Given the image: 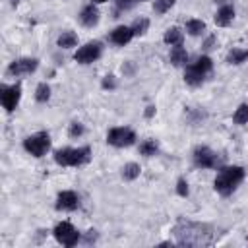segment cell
<instances>
[{"label":"cell","mask_w":248,"mask_h":248,"mask_svg":"<svg viewBox=\"0 0 248 248\" xmlns=\"http://www.w3.org/2000/svg\"><path fill=\"white\" fill-rule=\"evenodd\" d=\"M153 114H155V107H153V105H149V107L145 108V116H147V118H151Z\"/></svg>","instance_id":"cell-31"},{"label":"cell","mask_w":248,"mask_h":248,"mask_svg":"<svg viewBox=\"0 0 248 248\" xmlns=\"http://www.w3.org/2000/svg\"><path fill=\"white\" fill-rule=\"evenodd\" d=\"M101 52H103L101 43L99 41H89V43H85L83 46H79L76 50L74 58H76L78 64H93L95 60H99Z\"/></svg>","instance_id":"cell-6"},{"label":"cell","mask_w":248,"mask_h":248,"mask_svg":"<svg viewBox=\"0 0 248 248\" xmlns=\"http://www.w3.org/2000/svg\"><path fill=\"white\" fill-rule=\"evenodd\" d=\"M23 149L33 157H43L50 149V136L48 132H37L23 140Z\"/></svg>","instance_id":"cell-5"},{"label":"cell","mask_w":248,"mask_h":248,"mask_svg":"<svg viewBox=\"0 0 248 248\" xmlns=\"http://www.w3.org/2000/svg\"><path fill=\"white\" fill-rule=\"evenodd\" d=\"M170 62H172V66H184V64L188 62V52H186V48H182L180 45L172 46V50H170Z\"/></svg>","instance_id":"cell-17"},{"label":"cell","mask_w":248,"mask_h":248,"mask_svg":"<svg viewBox=\"0 0 248 248\" xmlns=\"http://www.w3.org/2000/svg\"><path fill=\"white\" fill-rule=\"evenodd\" d=\"M19 99H21V85H19V83L2 85V87H0V101H2V107L6 108V112L16 110Z\"/></svg>","instance_id":"cell-8"},{"label":"cell","mask_w":248,"mask_h":248,"mask_svg":"<svg viewBox=\"0 0 248 248\" xmlns=\"http://www.w3.org/2000/svg\"><path fill=\"white\" fill-rule=\"evenodd\" d=\"M132 37H134V31H132V27H126V25H118V27L110 33V41H112L114 45H118V46L128 45V43L132 41Z\"/></svg>","instance_id":"cell-14"},{"label":"cell","mask_w":248,"mask_h":248,"mask_svg":"<svg viewBox=\"0 0 248 248\" xmlns=\"http://www.w3.org/2000/svg\"><path fill=\"white\" fill-rule=\"evenodd\" d=\"M140 172H141V167L138 163H126L122 167V178L124 180H136L140 176Z\"/></svg>","instance_id":"cell-19"},{"label":"cell","mask_w":248,"mask_h":248,"mask_svg":"<svg viewBox=\"0 0 248 248\" xmlns=\"http://www.w3.org/2000/svg\"><path fill=\"white\" fill-rule=\"evenodd\" d=\"M232 120H234V124H248V105H246V103H242V105L234 110Z\"/></svg>","instance_id":"cell-24"},{"label":"cell","mask_w":248,"mask_h":248,"mask_svg":"<svg viewBox=\"0 0 248 248\" xmlns=\"http://www.w3.org/2000/svg\"><path fill=\"white\" fill-rule=\"evenodd\" d=\"M157 151H159V145H157L155 140H143V141L140 143V153L145 155V157H151V155H155Z\"/></svg>","instance_id":"cell-22"},{"label":"cell","mask_w":248,"mask_h":248,"mask_svg":"<svg viewBox=\"0 0 248 248\" xmlns=\"http://www.w3.org/2000/svg\"><path fill=\"white\" fill-rule=\"evenodd\" d=\"M172 6H174V0H155L153 10H155L157 14H165V12H169Z\"/></svg>","instance_id":"cell-26"},{"label":"cell","mask_w":248,"mask_h":248,"mask_svg":"<svg viewBox=\"0 0 248 248\" xmlns=\"http://www.w3.org/2000/svg\"><path fill=\"white\" fill-rule=\"evenodd\" d=\"M176 242L180 246H205L213 242V231L209 225L192 223V221H178L172 229Z\"/></svg>","instance_id":"cell-1"},{"label":"cell","mask_w":248,"mask_h":248,"mask_svg":"<svg viewBox=\"0 0 248 248\" xmlns=\"http://www.w3.org/2000/svg\"><path fill=\"white\" fill-rule=\"evenodd\" d=\"M232 17H234V8H232L231 4H223V6L217 10V14H215V23H217L219 27H227V25H231Z\"/></svg>","instance_id":"cell-15"},{"label":"cell","mask_w":248,"mask_h":248,"mask_svg":"<svg viewBox=\"0 0 248 248\" xmlns=\"http://www.w3.org/2000/svg\"><path fill=\"white\" fill-rule=\"evenodd\" d=\"M91 159L89 147H64L54 151V161L60 167H81Z\"/></svg>","instance_id":"cell-3"},{"label":"cell","mask_w":248,"mask_h":248,"mask_svg":"<svg viewBox=\"0 0 248 248\" xmlns=\"http://www.w3.org/2000/svg\"><path fill=\"white\" fill-rule=\"evenodd\" d=\"M39 66V60L37 58H19V60H14L10 66H8V74L10 76H27V74H33Z\"/></svg>","instance_id":"cell-10"},{"label":"cell","mask_w":248,"mask_h":248,"mask_svg":"<svg viewBox=\"0 0 248 248\" xmlns=\"http://www.w3.org/2000/svg\"><path fill=\"white\" fill-rule=\"evenodd\" d=\"M136 2H143V0H136Z\"/></svg>","instance_id":"cell-33"},{"label":"cell","mask_w":248,"mask_h":248,"mask_svg":"<svg viewBox=\"0 0 248 248\" xmlns=\"http://www.w3.org/2000/svg\"><path fill=\"white\" fill-rule=\"evenodd\" d=\"M103 87H105V89H114V87H116L114 76H105V79H103Z\"/></svg>","instance_id":"cell-30"},{"label":"cell","mask_w":248,"mask_h":248,"mask_svg":"<svg viewBox=\"0 0 248 248\" xmlns=\"http://www.w3.org/2000/svg\"><path fill=\"white\" fill-rule=\"evenodd\" d=\"M194 165L200 169H213L217 165V155L209 147L200 145L194 149Z\"/></svg>","instance_id":"cell-11"},{"label":"cell","mask_w":248,"mask_h":248,"mask_svg":"<svg viewBox=\"0 0 248 248\" xmlns=\"http://www.w3.org/2000/svg\"><path fill=\"white\" fill-rule=\"evenodd\" d=\"M68 134H70V138H79L83 134V124L81 122H72Z\"/></svg>","instance_id":"cell-27"},{"label":"cell","mask_w":248,"mask_h":248,"mask_svg":"<svg viewBox=\"0 0 248 248\" xmlns=\"http://www.w3.org/2000/svg\"><path fill=\"white\" fill-rule=\"evenodd\" d=\"M93 4H103V2H107V0H91Z\"/></svg>","instance_id":"cell-32"},{"label":"cell","mask_w":248,"mask_h":248,"mask_svg":"<svg viewBox=\"0 0 248 248\" xmlns=\"http://www.w3.org/2000/svg\"><path fill=\"white\" fill-rule=\"evenodd\" d=\"M242 180H244V169L238 165H231V167L219 169L213 186H215V192H219L221 196H229L238 188Z\"/></svg>","instance_id":"cell-2"},{"label":"cell","mask_w":248,"mask_h":248,"mask_svg":"<svg viewBox=\"0 0 248 248\" xmlns=\"http://www.w3.org/2000/svg\"><path fill=\"white\" fill-rule=\"evenodd\" d=\"M54 238L62 244V246H76L78 244V240H79V232L74 229V225L72 223H68V221H62V223H58L56 227H54Z\"/></svg>","instance_id":"cell-7"},{"label":"cell","mask_w":248,"mask_h":248,"mask_svg":"<svg viewBox=\"0 0 248 248\" xmlns=\"http://www.w3.org/2000/svg\"><path fill=\"white\" fill-rule=\"evenodd\" d=\"M186 31L192 35V37H198L205 31V23L202 19H188L186 21Z\"/></svg>","instance_id":"cell-20"},{"label":"cell","mask_w":248,"mask_h":248,"mask_svg":"<svg viewBox=\"0 0 248 248\" xmlns=\"http://www.w3.org/2000/svg\"><path fill=\"white\" fill-rule=\"evenodd\" d=\"M58 46L60 48H72V46H76V43H78V35L74 33V31H62V35L58 37Z\"/></svg>","instance_id":"cell-18"},{"label":"cell","mask_w":248,"mask_h":248,"mask_svg":"<svg viewBox=\"0 0 248 248\" xmlns=\"http://www.w3.org/2000/svg\"><path fill=\"white\" fill-rule=\"evenodd\" d=\"M163 41L170 46H176V45H182V31L178 27H169L163 35Z\"/></svg>","instance_id":"cell-16"},{"label":"cell","mask_w":248,"mask_h":248,"mask_svg":"<svg viewBox=\"0 0 248 248\" xmlns=\"http://www.w3.org/2000/svg\"><path fill=\"white\" fill-rule=\"evenodd\" d=\"M35 99L39 101V103H46L48 99H50V87H48V83H39L37 85V89H35Z\"/></svg>","instance_id":"cell-23"},{"label":"cell","mask_w":248,"mask_h":248,"mask_svg":"<svg viewBox=\"0 0 248 248\" xmlns=\"http://www.w3.org/2000/svg\"><path fill=\"white\" fill-rule=\"evenodd\" d=\"M134 4H136V0H116V8L118 10H124V12L130 10Z\"/></svg>","instance_id":"cell-29"},{"label":"cell","mask_w":248,"mask_h":248,"mask_svg":"<svg viewBox=\"0 0 248 248\" xmlns=\"http://www.w3.org/2000/svg\"><path fill=\"white\" fill-rule=\"evenodd\" d=\"M78 203H79V198L72 190H64L56 196V209H60V211H74L78 207Z\"/></svg>","instance_id":"cell-12"},{"label":"cell","mask_w":248,"mask_h":248,"mask_svg":"<svg viewBox=\"0 0 248 248\" xmlns=\"http://www.w3.org/2000/svg\"><path fill=\"white\" fill-rule=\"evenodd\" d=\"M176 194L182 196V198L188 196V182H186V178H178V182H176Z\"/></svg>","instance_id":"cell-28"},{"label":"cell","mask_w":248,"mask_h":248,"mask_svg":"<svg viewBox=\"0 0 248 248\" xmlns=\"http://www.w3.org/2000/svg\"><path fill=\"white\" fill-rule=\"evenodd\" d=\"M99 8L91 2V4H87V6H83L81 8V12H79V21H81V25H85V27H95L97 23H99Z\"/></svg>","instance_id":"cell-13"},{"label":"cell","mask_w":248,"mask_h":248,"mask_svg":"<svg viewBox=\"0 0 248 248\" xmlns=\"http://www.w3.org/2000/svg\"><path fill=\"white\" fill-rule=\"evenodd\" d=\"M107 141L114 147H128L136 141V134L130 128H112L107 134Z\"/></svg>","instance_id":"cell-9"},{"label":"cell","mask_w":248,"mask_h":248,"mask_svg":"<svg viewBox=\"0 0 248 248\" xmlns=\"http://www.w3.org/2000/svg\"><path fill=\"white\" fill-rule=\"evenodd\" d=\"M244 60H248V50L232 48V50L227 54V62H229V64H242Z\"/></svg>","instance_id":"cell-21"},{"label":"cell","mask_w":248,"mask_h":248,"mask_svg":"<svg viewBox=\"0 0 248 248\" xmlns=\"http://www.w3.org/2000/svg\"><path fill=\"white\" fill-rule=\"evenodd\" d=\"M130 27H132L134 35H143L147 31V27H149V19L147 17H138V19H134V23Z\"/></svg>","instance_id":"cell-25"},{"label":"cell","mask_w":248,"mask_h":248,"mask_svg":"<svg viewBox=\"0 0 248 248\" xmlns=\"http://www.w3.org/2000/svg\"><path fill=\"white\" fill-rule=\"evenodd\" d=\"M211 68H213V62H211V58L209 56H200L196 62H192L188 68H186V72H184V81L188 83V85H200L202 81H203V78L211 72Z\"/></svg>","instance_id":"cell-4"}]
</instances>
